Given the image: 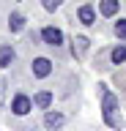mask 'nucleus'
Instances as JSON below:
<instances>
[{
  "label": "nucleus",
  "mask_w": 126,
  "mask_h": 131,
  "mask_svg": "<svg viewBox=\"0 0 126 131\" xmlns=\"http://www.w3.org/2000/svg\"><path fill=\"white\" fill-rule=\"evenodd\" d=\"M101 88V117H104V123H107L110 128H118V120H115V109H118V98L110 93L104 85H99Z\"/></svg>",
  "instance_id": "obj_1"
},
{
  "label": "nucleus",
  "mask_w": 126,
  "mask_h": 131,
  "mask_svg": "<svg viewBox=\"0 0 126 131\" xmlns=\"http://www.w3.org/2000/svg\"><path fill=\"white\" fill-rule=\"evenodd\" d=\"M38 36H41V41H44V44H50V47H60V44H63V38H66V36H63V30H60V27H55V25L41 27V33H38Z\"/></svg>",
  "instance_id": "obj_2"
},
{
  "label": "nucleus",
  "mask_w": 126,
  "mask_h": 131,
  "mask_svg": "<svg viewBox=\"0 0 126 131\" xmlns=\"http://www.w3.org/2000/svg\"><path fill=\"white\" fill-rule=\"evenodd\" d=\"M30 109H33V98H27L25 93H17V96H14V101H11V112L22 117V115H27Z\"/></svg>",
  "instance_id": "obj_3"
},
{
  "label": "nucleus",
  "mask_w": 126,
  "mask_h": 131,
  "mask_svg": "<svg viewBox=\"0 0 126 131\" xmlns=\"http://www.w3.org/2000/svg\"><path fill=\"white\" fill-rule=\"evenodd\" d=\"M30 68H33V77L44 79V77L52 74V60H50V57H36L33 63H30Z\"/></svg>",
  "instance_id": "obj_4"
},
{
  "label": "nucleus",
  "mask_w": 126,
  "mask_h": 131,
  "mask_svg": "<svg viewBox=\"0 0 126 131\" xmlns=\"http://www.w3.org/2000/svg\"><path fill=\"white\" fill-rule=\"evenodd\" d=\"M77 19H80V25H85V27L96 25V8H93L91 3L80 6V8H77Z\"/></svg>",
  "instance_id": "obj_5"
},
{
  "label": "nucleus",
  "mask_w": 126,
  "mask_h": 131,
  "mask_svg": "<svg viewBox=\"0 0 126 131\" xmlns=\"http://www.w3.org/2000/svg\"><path fill=\"white\" fill-rule=\"evenodd\" d=\"M63 123H66V115H63V112H58V109H50V112L44 115V128H50V131L60 128Z\"/></svg>",
  "instance_id": "obj_6"
},
{
  "label": "nucleus",
  "mask_w": 126,
  "mask_h": 131,
  "mask_svg": "<svg viewBox=\"0 0 126 131\" xmlns=\"http://www.w3.org/2000/svg\"><path fill=\"white\" fill-rule=\"evenodd\" d=\"M121 8V0H99V14L101 16H115Z\"/></svg>",
  "instance_id": "obj_7"
},
{
  "label": "nucleus",
  "mask_w": 126,
  "mask_h": 131,
  "mask_svg": "<svg viewBox=\"0 0 126 131\" xmlns=\"http://www.w3.org/2000/svg\"><path fill=\"white\" fill-rule=\"evenodd\" d=\"M33 106H38V109H47L50 112V106H52V93L50 90H38L33 96Z\"/></svg>",
  "instance_id": "obj_8"
},
{
  "label": "nucleus",
  "mask_w": 126,
  "mask_h": 131,
  "mask_svg": "<svg viewBox=\"0 0 126 131\" xmlns=\"http://www.w3.org/2000/svg\"><path fill=\"white\" fill-rule=\"evenodd\" d=\"M14 57H17L14 47H11V44H3V47H0V68H8V66L14 63Z\"/></svg>",
  "instance_id": "obj_9"
},
{
  "label": "nucleus",
  "mask_w": 126,
  "mask_h": 131,
  "mask_svg": "<svg viewBox=\"0 0 126 131\" xmlns=\"http://www.w3.org/2000/svg\"><path fill=\"white\" fill-rule=\"evenodd\" d=\"M8 30H11V33H19V30H25V16L19 14V11H14V14L8 16Z\"/></svg>",
  "instance_id": "obj_10"
},
{
  "label": "nucleus",
  "mask_w": 126,
  "mask_h": 131,
  "mask_svg": "<svg viewBox=\"0 0 126 131\" xmlns=\"http://www.w3.org/2000/svg\"><path fill=\"white\" fill-rule=\"evenodd\" d=\"M110 60H112V66H121V63H126V44L121 41L112 52H110Z\"/></svg>",
  "instance_id": "obj_11"
},
{
  "label": "nucleus",
  "mask_w": 126,
  "mask_h": 131,
  "mask_svg": "<svg viewBox=\"0 0 126 131\" xmlns=\"http://www.w3.org/2000/svg\"><path fill=\"white\" fill-rule=\"evenodd\" d=\"M71 44H74V49H71V52H74V57H82L85 49H88V38H85V36H74V41H71Z\"/></svg>",
  "instance_id": "obj_12"
},
{
  "label": "nucleus",
  "mask_w": 126,
  "mask_h": 131,
  "mask_svg": "<svg viewBox=\"0 0 126 131\" xmlns=\"http://www.w3.org/2000/svg\"><path fill=\"white\" fill-rule=\"evenodd\" d=\"M115 36L121 41H126V19H118L115 22Z\"/></svg>",
  "instance_id": "obj_13"
},
{
  "label": "nucleus",
  "mask_w": 126,
  "mask_h": 131,
  "mask_svg": "<svg viewBox=\"0 0 126 131\" xmlns=\"http://www.w3.org/2000/svg\"><path fill=\"white\" fill-rule=\"evenodd\" d=\"M60 3H63V0H41V6L47 8V11H55V8H60Z\"/></svg>",
  "instance_id": "obj_14"
}]
</instances>
